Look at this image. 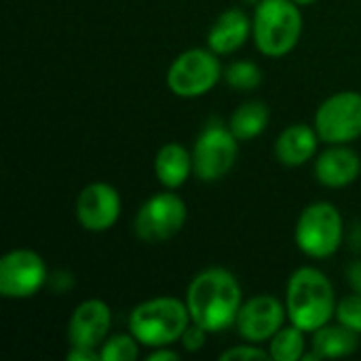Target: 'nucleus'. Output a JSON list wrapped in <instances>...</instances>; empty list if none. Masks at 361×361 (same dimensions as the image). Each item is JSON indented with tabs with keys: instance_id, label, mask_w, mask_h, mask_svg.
<instances>
[{
	"instance_id": "f8f14e48",
	"label": "nucleus",
	"mask_w": 361,
	"mask_h": 361,
	"mask_svg": "<svg viewBox=\"0 0 361 361\" xmlns=\"http://www.w3.org/2000/svg\"><path fill=\"white\" fill-rule=\"evenodd\" d=\"M121 216V195L106 182L85 186L76 199V220L89 233L110 231Z\"/></svg>"
},
{
	"instance_id": "f3484780",
	"label": "nucleus",
	"mask_w": 361,
	"mask_h": 361,
	"mask_svg": "<svg viewBox=\"0 0 361 361\" xmlns=\"http://www.w3.org/2000/svg\"><path fill=\"white\" fill-rule=\"evenodd\" d=\"M154 173L167 190H176L190 178L192 154L178 142H169L159 148L154 157Z\"/></svg>"
},
{
	"instance_id": "a878e982",
	"label": "nucleus",
	"mask_w": 361,
	"mask_h": 361,
	"mask_svg": "<svg viewBox=\"0 0 361 361\" xmlns=\"http://www.w3.org/2000/svg\"><path fill=\"white\" fill-rule=\"evenodd\" d=\"M68 361H95L102 360L97 349H87V347H72L66 355Z\"/></svg>"
},
{
	"instance_id": "39448f33",
	"label": "nucleus",
	"mask_w": 361,
	"mask_h": 361,
	"mask_svg": "<svg viewBox=\"0 0 361 361\" xmlns=\"http://www.w3.org/2000/svg\"><path fill=\"white\" fill-rule=\"evenodd\" d=\"M343 216L328 203L317 201L302 209L296 222V245L311 258H330L343 243Z\"/></svg>"
},
{
	"instance_id": "9d476101",
	"label": "nucleus",
	"mask_w": 361,
	"mask_h": 361,
	"mask_svg": "<svg viewBox=\"0 0 361 361\" xmlns=\"http://www.w3.org/2000/svg\"><path fill=\"white\" fill-rule=\"evenodd\" d=\"M47 283V264L32 250H13L0 260V294L23 300L40 292Z\"/></svg>"
},
{
	"instance_id": "412c9836",
	"label": "nucleus",
	"mask_w": 361,
	"mask_h": 361,
	"mask_svg": "<svg viewBox=\"0 0 361 361\" xmlns=\"http://www.w3.org/2000/svg\"><path fill=\"white\" fill-rule=\"evenodd\" d=\"M140 341L133 334H116L104 341L99 349L102 361H133L140 357Z\"/></svg>"
},
{
	"instance_id": "ddd939ff",
	"label": "nucleus",
	"mask_w": 361,
	"mask_h": 361,
	"mask_svg": "<svg viewBox=\"0 0 361 361\" xmlns=\"http://www.w3.org/2000/svg\"><path fill=\"white\" fill-rule=\"evenodd\" d=\"M112 326L110 307L99 298H89L80 302L68 322V341L72 347L97 349L104 345Z\"/></svg>"
},
{
	"instance_id": "2eb2a0df",
	"label": "nucleus",
	"mask_w": 361,
	"mask_h": 361,
	"mask_svg": "<svg viewBox=\"0 0 361 361\" xmlns=\"http://www.w3.org/2000/svg\"><path fill=\"white\" fill-rule=\"evenodd\" d=\"M252 30H254L252 19L241 8H226L224 13L218 15V19L209 27L207 44L214 53L228 55L247 42Z\"/></svg>"
},
{
	"instance_id": "f03ea898",
	"label": "nucleus",
	"mask_w": 361,
	"mask_h": 361,
	"mask_svg": "<svg viewBox=\"0 0 361 361\" xmlns=\"http://www.w3.org/2000/svg\"><path fill=\"white\" fill-rule=\"evenodd\" d=\"M336 296L330 279L313 267L294 271L286 290V309L290 324L305 332H315L336 315Z\"/></svg>"
},
{
	"instance_id": "aec40b11",
	"label": "nucleus",
	"mask_w": 361,
	"mask_h": 361,
	"mask_svg": "<svg viewBox=\"0 0 361 361\" xmlns=\"http://www.w3.org/2000/svg\"><path fill=\"white\" fill-rule=\"evenodd\" d=\"M305 330L290 324L283 326L273 338H271V357L275 361H298L305 357Z\"/></svg>"
},
{
	"instance_id": "423d86ee",
	"label": "nucleus",
	"mask_w": 361,
	"mask_h": 361,
	"mask_svg": "<svg viewBox=\"0 0 361 361\" xmlns=\"http://www.w3.org/2000/svg\"><path fill=\"white\" fill-rule=\"evenodd\" d=\"M222 76L218 53L212 49H188L167 70V87L173 95L192 99L209 93Z\"/></svg>"
},
{
	"instance_id": "cd10ccee",
	"label": "nucleus",
	"mask_w": 361,
	"mask_h": 361,
	"mask_svg": "<svg viewBox=\"0 0 361 361\" xmlns=\"http://www.w3.org/2000/svg\"><path fill=\"white\" fill-rule=\"evenodd\" d=\"M148 361H176L180 360V353L171 351V349H165V347H157L148 357Z\"/></svg>"
},
{
	"instance_id": "9b49d317",
	"label": "nucleus",
	"mask_w": 361,
	"mask_h": 361,
	"mask_svg": "<svg viewBox=\"0 0 361 361\" xmlns=\"http://www.w3.org/2000/svg\"><path fill=\"white\" fill-rule=\"evenodd\" d=\"M288 309L271 294H260L241 305L237 315V332L247 343L271 341L286 324Z\"/></svg>"
},
{
	"instance_id": "f257e3e1",
	"label": "nucleus",
	"mask_w": 361,
	"mask_h": 361,
	"mask_svg": "<svg viewBox=\"0 0 361 361\" xmlns=\"http://www.w3.org/2000/svg\"><path fill=\"white\" fill-rule=\"evenodd\" d=\"M186 305L192 324L209 334L222 332L237 322L243 294L237 277L226 269H205L188 286Z\"/></svg>"
},
{
	"instance_id": "4468645a",
	"label": "nucleus",
	"mask_w": 361,
	"mask_h": 361,
	"mask_svg": "<svg viewBox=\"0 0 361 361\" xmlns=\"http://www.w3.org/2000/svg\"><path fill=\"white\" fill-rule=\"evenodd\" d=\"M360 173V154L347 148V144H330V148L315 159V178L328 188H345L353 184Z\"/></svg>"
},
{
	"instance_id": "7ed1b4c3",
	"label": "nucleus",
	"mask_w": 361,
	"mask_h": 361,
	"mask_svg": "<svg viewBox=\"0 0 361 361\" xmlns=\"http://www.w3.org/2000/svg\"><path fill=\"white\" fill-rule=\"evenodd\" d=\"M192 324L188 305L173 296H157L140 302L129 315V332L144 347H167L182 338Z\"/></svg>"
},
{
	"instance_id": "c85d7f7f",
	"label": "nucleus",
	"mask_w": 361,
	"mask_h": 361,
	"mask_svg": "<svg viewBox=\"0 0 361 361\" xmlns=\"http://www.w3.org/2000/svg\"><path fill=\"white\" fill-rule=\"evenodd\" d=\"M296 4H300V6H307V4H313V2H317V0H294Z\"/></svg>"
},
{
	"instance_id": "1a4fd4ad",
	"label": "nucleus",
	"mask_w": 361,
	"mask_h": 361,
	"mask_svg": "<svg viewBox=\"0 0 361 361\" xmlns=\"http://www.w3.org/2000/svg\"><path fill=\"white\" fill-rule=\"evenodd\" d=\"M186 218L188 209L182 197L176 192H159L140 207L133 228L144 243H163L182 231Z\"/></svg>"
},
{
	"instance_id": "20e7f679",
	"label": "nucleus",
	"mask_w": 361,
	"mask_h": 361,
	"mask_svg": "<svg viewBox=\"0 0 361 361\" xmlns=\"http://www.w3.org/2000/svg\"><path fill=\"white\" fill-rule=\"evenodd\" d=\"M252 25L258 51L267 57H283L302 36L300 4L294 0H260Z\"/></svg>"
},
{
	"instance_id": "6ab92c4d",
	"label": "nucleus",
	"mask_w": 361,
	"mask_h": 361,
	"mask_svg": "<svg viewBox=\"0 0 361 361\" xmlns=\"http://www.w3.org/2000/svg\"><path fill=\"white\" fill-rule=\"evenodd\" d=\"M269 116L271 114L264 102H245L231 114L228 129L235 133L237 140H254L267 129Z\"/></svg>"
},
{
	"instance_id": "393cba45",
	"label": "nucleus",
	"mask_w": 361,
	"mask_h": 361,
	"mask_svg": "<svg viewBox=\"0 0 361 361\" xmlns=\"http://www.w3.org/2000/svg\"><path fill=\"white\" fill-rule=\"evenodd\" d=\"M207 330H203L201 326H197V324H190L186 330H184V334H182V338H180V343H182V347L186 349V351H190V353H197V351H201L203 347H205V341H207Z\"/></svg>"
},
{
	"instance_id": "4be33fe9",
	"label": "nucleus",
	"mask_w": 361,
	"mask_h": 361,
	"mask_svg": "<svg viewBox=\"0 0 361 361\" xmlns=\"http://www.w3.org/2000/svg\"><path fill=\"white\" fill-rule=\"evenodd\" d=\"M224 78L233 89L252 91L262 82V72L254 61H233L224 70Z\"/></svg>"
},
{
	"instance_id": "0eeeda50",
	"label": "nucleus",
	"mask_w": 361,
	"mask_h": 361,
	"mask_svg": "<svg viewBox=\"0 0 361 361\" xmlns=\"http://www.w3.org/2000/svg\"><path fill=\"white\" fill-rule=\"evenodd\" d=\"M239 144L235 133L222 125L205 127L192 148V171L201 182L222 180L237 163Z\"/></svg>"
},
{
	"instance_id": "dca6fc26",
	"label": "nucleus",
	"mask_w": 361,
	"mask_h": 361,
	"mask_svg": "<svg viewBox=\"0 0 361 361\" xmlns=\"http://www.w3.org/2000/svg\"><path fill=\"white\" fill-rule=\"evenodd\" d=\"M319 135L315 127L296 123L283 129L275 142V157L286 167H300L311 161L317 152Z\"/></svg>"
},
{
	"instance_id": "bb28decb",
	"label": "nucleus",
	"mask_w": 361,
	"mask_h": 361,
	"mask_svg": "<svg viewBox=\"0 0 361 361\" xmlns=\"http://www.w3.org/2000/svg\"><path fill=\"white\" fill-rule=\"evenodd\" d=\"M347 281L351 286L353 292L361 294V260H355L353 264H349L347 269Z\"/></svg>"
},
{
	"instance_id": "6e6552de",
	"label": "nucleus",
	"mask_w": 361,
	"mask_h": 361,
	"mask_svg": "<svg viewBox=\"0 0 361 361\" xmlns=\"http://www.w3.org/2000/svg\"><path fill=\"white\" fill-rule=\"evenodd\" d=\"M315 131L326 144H349L361 137V93L338 91L315 112Z\"/></svg>"
},
{
	"instance_id": "5701e85b",
	"label": "nucleus",
	"mask_w": 361,
	"mask_h": 361,
	"mask_svg": "<svg viewBox=\"0 0 361 361\" xmlns=\"http://www.w3.org/2000/svg\"><path fill=\"white\" fill-rule=\"evenodd\" d=\"M336 319H338V324L347 326L355 334H361V294L353 292L338 300Z\"/></svg>"
},
{
	"instance_id": "a211bd4d",
	"label": "nucleus",
	"mask_w": 361,
	"mask_h": 361,
	"mask_svg": "<svg viewBox=\"0 0 361 361\" xmlns=\"http://www.w3.org/2000/svg\"><path fill=\"white\" fill-rule=\"evenodd\" d=\"M360 334H355L353 330H349L343 324L330 326L326 324L324 328L313 332V345H311V353H305L302 360H330V357H347L351 355L360 341Z\"/></svg>"
},
{
	"instance_id": "b1692460",
	"label": "nucleus",
	"mask_w": 361,
	"mask_h": 361,
	"mask_svg": "<svg viewBox=\"0 0 361 361\" xmlns=\"http://www.w3.org/2000/svg\"><path fill=\"white\" fill-rule=\"evenodd\" d=\"M271 357V353L269 351H264V349H260V347H256V343H252V345H239V347H233V349H226L222 355H220V360L222 361H231V360H269Z\"/></svg>"
}]
</instances>
